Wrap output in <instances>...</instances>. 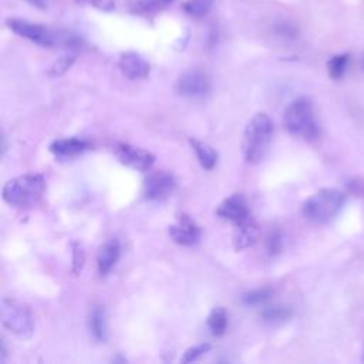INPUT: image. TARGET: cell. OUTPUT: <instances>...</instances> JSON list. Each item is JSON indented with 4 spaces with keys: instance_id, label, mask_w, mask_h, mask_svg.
Here are the masks:
<instances>
[{
    "instance_id": "28",
    "label": "cell",
    "mask_w": 364,
    "mask_h": 364,
    "mask_svg": "<svg viewBox=\"0 0 364 364\" xmlns=\"http://www.w3.org/2000/svg\"><path fill=\"white\" fill-rule=\"evenodd\" d=\"M84 266V252L77 243L73 245V273L79 275Z\"/></svg>"
},
{
    "instance_id": "29",
    "label": "cell",
    "mask_w": 364,
    "mask_h": 364,
    "mask_svg": "<svg viewBox=\"0 0 364 364\" xmlns=\"http://www.w3.org/2000/svg\"><path fill=\"white\" fill-rule=\"evenodd\" d=\"M282 235L279 232H273L268 239V250L271 255H276L282 249Z\"/></svg>"
},
{
    "instance_id": "17",
    "label": "cell",
    "mask_w": 364,
    "mask_h": 364,
    "mask_svg": "<svg viewBox=\"0 0 364 364\" xmlns=\"http://www.w3.org/2000/svg\"><path fill=\"white\" fill-rule=\"evenodd\" d=\"M208 327L213 336H224L228 329V314L224 308H215L208 316Z\"/></svg>"
},
{
    "instance_id": "13",
    "label": "cell",
    "mask_w": 364,
    "mask_h": 364,
    "mask_svg": "<svg viewBox=\"0 0 364 364\" xmlns=\"http://www.w3.org/2000/svg\"><path fill=\"white\" fill-rule=\"evenodd\" d=\"M120 252H121V246L117 239L107 241L101 246V249L98 252V257H97V268H98L100 275L104 276L114 268V265L117 264V261L120 258Z\"/></svg>"
},
{
    "instance_id": "20",
    "label": "cell",
    "mask_w": 364,
    "mask_h": 364,
    "mask_svg": "<svg viewBox=\"0 0 364 364\" xmlns=\"http://www.w3.org/2000/svg\"><path fill=\"white\" fill-rule=\"evenodd\" d=\"M349 63H350V54L347 53L333 56L329 61H327V71H329V76L333 80L343 79L349 68Z\"/></svg>"
},
{
    "instance_id": "30",
    "label": "cell",
    "mask_w": 364,
    "mask_h": 364,
    "mask_svg": "<svg viewBox=\"0 0 364 364\" xmlns=\"http://www.w3.org/2000/svg\"><path fill=\"white\" fill-rule=\"evenodd\" d=\"M26 2L36 8V9H40V10H46L49 8V0H26Z\"/></svg>"
},
{
    "instance_id": "12",
    "label": "cell",
    "mask_w": 364,
    "mask_h": 364,
    "mask_svg": "<svg viewBox=\"0 0 364 364\" xmlns=\"http://www.w3.org/2000/svg\"><path fill=\"white\" fill-rule=\"evenodd\" d=\"M119 67L123 75L130 80L145 79L150 75L149 61L134 52L123 53L119 60Z\"/></svg>"
},
{
    "instance_id": "19",
    "label": "cell",
    "mask_w": 364,
    "mask_h": 364,
    "mask_svg": "<svg viewBox=\"0 0 364 364\" xmlns=\"http://www.w3.org/2000/svg\"><path fill=\"white\" fill-rule=\"evenodd\" d=\"M90 331L96 340H105V313L101 306H94L90 313Z\"/></svg>"
},
{
    "instance_id": "25",
    "label": "cell",
    "mask_w": 364,
    "mask_h": 364,
    "mask_svg": "<svg viewBox=\"0 0 364 364\" xmlns=\"http://www.w3.org/2000/svg\"><path fill=\"white\" fill-rule=\"evenodd\" d=\"M275 31L280 36V38H283L286 40H294L298 38V34H299L298 27L294 23L286 22V20L278 22L275 26Z\"/></svg>"
},
{
    "instance_id": "21",
    "label": "cell",
    "mask_w": 364,
    "mask_h": 364,
    "mask_svg": "<svg viewBox=\"0 0 364 364\" xmlns=\"http://www.w3.org/2000/svg\"><path fill=\"white\" fill-rule=\"evenodd\" d=\"M213 3L215 0H187L184 3V12L194 19H199L211 12Z\"/></svg>"
},
{
    "instance_id": "31",
    "label": "cell",
    "mask_w": 364,
    "mask_h": 364,
    "mask_svg": "<svg viewBox=\"0 0 364 364\" xmlns=\"http://www.w3.org/2000/svg\"><path fill=\"white\" fill-rule=\"evenodd\" d=\"M349 187H350V191H351L353 194H356V195L364 192V187H363V184H361V182H360L358 179L350 181V182H349Z\"/></svg>"
},
{
    "instance_id": "22",
    "label": "cell",
    "mask_w": 364,
    "mask_h": 364,
    "mask_svg": "<svg viewBox=\"0 0 364 364\" xmlns=\"http://www.w3.org/2000/svg\"><path fill=\"white\" fill-rule=\"evenodd\" d=\"M76 61V54L68 53L61 57H59L47 70V75L50 77H60L71 68V66Z\"/></svg>"
},
{
    "instance_id": "8",
    "label": "cell",
    "mask_w": 364,
    "mask_h": 364,
    "mask_svg": "<svg viewBox=\"0 0 364 364\" xmlns=\"http://www.w3.org/2000/svg\"><path fill=\"white\" fill-rule=\"evenodd\" d=\"M175 179L165 171L150 172L144 181V197L149 201H162L172 195L175 190Z\"/></svg>"
},
{
    "instance_id": "2",
    "label": "cell",
    "mask_w": 364,
    "mask_h": 364,
    "mask_svg": "<svg viewBox=\"0 0 364 364\" xmlns=\"http://www.w3.org/2000/svg\"><path fill=\"white\" fill-rule=\"evenodd\" d=\"M273 137V123L271 117L265 113H258L248 123L243 138H242V153L248 162H261L271 147Z\"/></svg>"
},
{
    "instance_id": "24",
    "label": "cell",
    "mask_w": 364,
    "mask_h": 364,
    "mask_svg": "<svg viewBox=\"0 0 364 364\" xmlns=\"http://www.w3.org/2000/svg\"><path fill=\"white\" fill-rule=\"evenodd\" d=\"M175 2L176 0H138L137 8H138V10L145 12V13H154V12L169 8Z\"/></svg>"
},
{
    "instance_id": "1",
    "label": "cell",
    "mask_w": 364,
    "mask_h": 364,
    "mask_svg": "<svg viewBox=\"0 0 364 364\" xmlns=\"http://www.w3.org/2000/svg\"><path fill=\"white\" fill-rule=\"evenodd\" d=\"M6 26L23 39L29 42L42 46V47H64L75 50L82 47L83 40L71 31L66 30H53L45 24L31 23L24 19L19 17H9L6 20Z\"/></svg>"
},
{
    "instance_id": "11",
    "label": "cell",
    "mask_w": 364,
    "mask_h": 364,
    "mask_svg": "<svg viewBox=\"0 0 364 364\" xmlns=\"http://www.w3.org/2000/svg\"><path fill=\"white\" fill-rule=\"evenodd\" d=\"M218 216L224 218V220H228L234 224H243L246 221H249V209H248V204L243 198V195L241 194H234L229 198H227L225 201H222L216 209Z\"/></svg>"
},
{
    "instance_id": "4",
    "label": "cell",
    "mask_w": 364,
    "mask_h": 364,
    "mask_svg": "<svg viewBox=\"0 0 364 364\" xmlns=\"http://www.w3.org/2000/svg\"><path fill=\"white\" fill-rule=\"evenodd\" d=\"M46 182L40 174H24L6 182L3 199L17 208H27L38 204L45 194Z\"/></svg>"
},
{
    "instance_id": "10",
    "label": "cell",
    "mask_w": 364,
    "mask_h": 364,
    "mask_svg": "<svg viewBox=\"0 0 364 364\" xmlns=\"http://www.w3.org/2000/svg\"><path fill=\"white\" fill-rule=\"evenodd\" d=\"M169 236L179 245L192 246L201 239V228L191 220L190 215L182 213L178 216L176 224L169 227Z\"/></svg>"
},
{
    "instance_id": "16",
    "label": "cell",
    "mask_w": 364,
    "mask_h": 364,
    "mask_svg": "<svg viewBox=\"0 0 364 364\" xmlns=\"http://www.w3.org/2000/svg\"><path fill=\"white\" fill-rule=\"evenodd\" d=\"M190 144L192 145V149L198 157V161L199 164L202 165V168L205 169H212L218 161V154L216 151L211 147V145L199 141V139H195V138H191L190 139Z\"/></svg>"
},
{
    "instance_id": "9",
    "label": "cell",
    "mask_w": 364,
    "mask_h": 364,
    "mask_svg": "<svg viewBox=\"0 0 364 364\" xmlns=\"http://www.w3.org/2000/svg\"><path fill=\"white\" fill-rule=\"evenodd\" d=\"M209 79L199 70H190L176 82V91L184 97H202L209 91Z\"/></svg>"
},
{
    "instance_id": "15",
    "label": "cell",
    "mask_w": 364,
    "mask_h": 364,
    "mask_svg": "<svg viewBox=\"0 0 364 364\" xmlns=\"http://www.w3.org/2000/svg\"><path fill=\"white\" fill-rule=\"evenodd\" d=\"M258 241V229L249 221L238 224L234 232V246L236 250H243L253 246Z\"/></svg>"
},
{
    "instance_id": "23",
    "label": "cell",
    "mask_w": 364,
    "mask_h": 364,
    "mask_svg": "<svg viewBox=\"0 0 364 364\" xmlns=\"http://www.w3.org/2000/svg\"><path fill=\"white\" fill-rule=\"evenodd\" d=\"M272 296V290L269 287H264V289H257L252 290L249 294H245L242 296V302L246 306H259L262 303H265L266 301H269Z\"/></svg>"
},
{
    "instance_id": "18",
    "label": "cell",
    "mask_w": 364,
    "mask_h": 364,
    "mask_svg": "<svg viewBox=\"0 0 364 364\" xmlns=\"http://www.w3.org/2000/svg\"><path fill=\"white\" fill-rule=\"evenodd\" d=\"M292 313H294V310L290 306L276 305V306L266 308L262 312V320L268 324H279L292 317Z\"/></svg>"
},
{
    "instance_id": "6",
    "label": "cell",
    "mask_w": 364,
    "mask_h": 364,
    "mask_svg": "<svg viewBox=\"0 0 364 364\" xmlns=\"http://www.w3.org/2000/svg\"><path fill=\"white\" fill-rule=\"evenodd\" d=\"M0 320L19 338H30L34 331V319L29 306L13 298H5L0 302Z\"/></svg>"
},
{
    "instance_id": "26",
    "label": "cell",
    "mask_w": 364,
    "mask_h": 364,
    "mask_svg": "<svg viewBox=\"0 0 364 364\" xmlns=\"http://www.w3.org/2000/svg\"><path fill=\"white\" fill-rule=\"evenodd\" d=\"M211 349V344L208 343H201L198 346H194V347H190L185 353H184V357L181 358L182 363H192V361H197L201 356H204L205 353H208Z\"/></svg>"
},
{
    "instance_id": "14",
    "label": "cell",
    "mask_w": 364,
    "mask_h": 364,
    "mask_svg": "<svg viewBox=\"0 0 364 364\" xmlns=\"http://www.w3.org/2000/svg\"><path fill=\"white\" fill-rule=\"evenodd\" d=\"M90 142L80 138L57 139L50 145V151L59 157H73L89 150Z\"/></svg>"
},
{
    "instance_id": "5",
    "label": "cell",
    "mask_w": 364,
    "mask_h": 364,
    "mask_svg": "<svg viewBox=\"0 0 364 364\" xmlns=\"http://www.w3.org/2000/svg\"><path fill=\"white\" fill-rule=\"evenodd\" d=\"M286 130L302 139H316L320 134L319 124L314 117L313 105L309 98L301 97L290 103L285 110Z\"/></svg>"
},
{
    "instance_id": "7",
    "label": "cell",
    "mask_w": 364,
    "mask_h": 364,
    "mask_svg": "<svg viewBox=\"0 0 364 364\" xmlns=\"http://www.w3.org/2000/svg\"><path fill=\"white\" fill-rule=\"evenodd\" d=\"M114 156L123 165L141 172L149 171L156 162V157L150 151L124 142L114 145Z\"/></svg>"
},
{
    "instance_id": "3",
    "label": "cell",
    "mask_w": 364,
    "mask_h": 364,
    "mask_svg": "<svg viewBox=\"0 0 364 364\" xmlns=\"http://www.w3.org/2000/svg\"><path fill=\"white\" fill-rule=\"evenodd\" d=\"M346 202V195L335 188H324L313 194L303 204L306 220L316 225H326L340 213Z\"/></svg>"
},
{
    "instance_id": "27",
    "label": "cell",
    "mask_w": 364,
    "mask_h": 364,
    "mask_svg": "<svg viewBox=\"0 0 364 364\" xmlns=\"http://www.w3.org/2000/svg\"><path fill=\"white\" fill-rule=\"evenodd\" d=\"M76 2L80 3V5L96 8L98 10H104V12L116 10V2H114V0H76Z\"/></svg>"
}]
</instances>
